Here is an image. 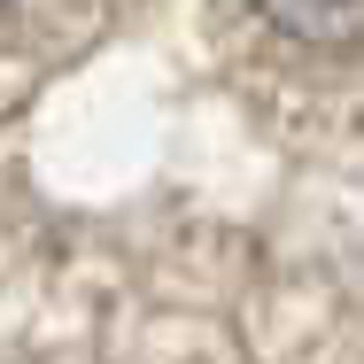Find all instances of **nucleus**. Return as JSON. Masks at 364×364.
Listing matches in <instances>:
<instances>
[{
  "mask_svg": "<svg viewBox=\"0 0 364 364\" xmlns=\"http://www.w3.org/2000/svg\"><path fill=\"white\" fill-rule=\"evenodd\" d=\"M248 8L302 47H357L364 39V0H248Z\"/></svg>",
  "mask_w": 364,
  "mask_h": 364,
  "instance_id": "1",
  "label": "nucleus"
}]
</instances>
